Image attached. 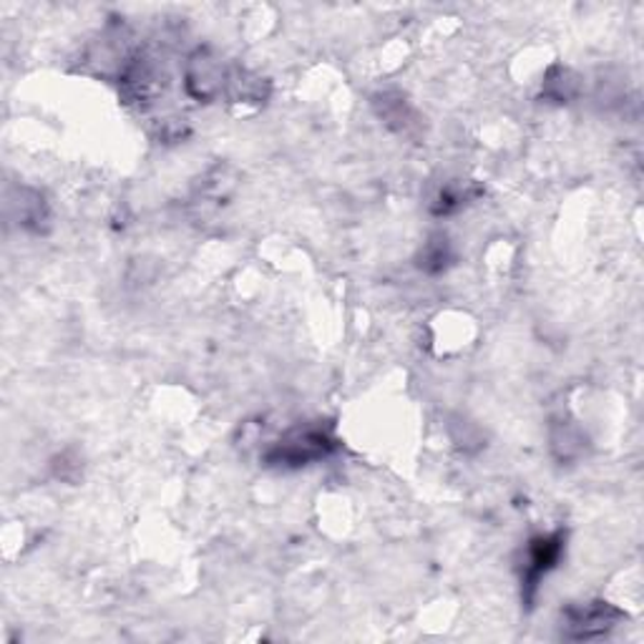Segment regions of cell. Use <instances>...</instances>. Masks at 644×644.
<instances>
[{"label": "cell", "mask_w": 644, "mask_h": 644, "mask_svg": "<svg viewBox=\"0 0 644 644\" xmlns=\"http://www.w3.org/2000/svg\"><path fill=\"white\" fill-rule=\"evenodd\" d=\"M375 109H377V116H381L385 124L398 134H410L418 124L416 109L410 107L406 96L400 94H381L375 99Z\"/></svg>", "instance_id": "obj_5"}, {"label": "cell", "mask_w": 644, "mask_h": 644, "mask_svg": "<svg viewBox=\"0 0 644 644\" xmlns=\"http://www.w3.org/2000/svg\"><path fill=\"white\" fill-rule=\"evenodd\" d=\"M627 619V615L615 604L609 602H590V604H577L564 611V637L574 642H590L607 637L615 627Z\"/></svg>", "instance_id": "obj_3"}, {"label": "cell", "mask_w": 644, "mask_h": 644, "mask_svg": "<svg viewBox=\"0 0 644 644\" xmlns=\"http://www.w3.org/2000/svg\"><path fill=\"white\" fill-rule=\"evenodd\" d=\"M418 260H421L418 264H421L423 272H429V275H438V272L446 270L448 262H450L448 239L443 235L433 237L429 245L423 247V252H421V257H418Z\"/></svg>", "instance_id": "obj_8"}, {"label": "cell", "mask_w": 644, "mask_h": 644, "mask_svg": "<svg viewBox=\"0 0 644 644\" xmlns=\"http://www.w3.org/2000/svg\"><path fill=\"white\" fill-rule=\"evenodd\" d=\"M552 450L559 461H574L584 454V431L574 421H559L552 425Z\"/></svg>", "instance_id": "obj_6"}, {"label": "cell", "mask_w": 644, "mask_h": 644, "mask_svg": "<svg viewBox=\"0 0 644 644\" xmlns=\"http://www.w3.org/2000/svg\"><path fill=\"white\" fill-rule=\"evenodd\" d=\"M337 441L333 433L322 425H300V429L287 431L272 448L264 454V461L270 466H285V469H300L312 461H320L333 454Z\"/></svg>", "instance_id": "obj_1"}, {"label": "cell", "mask_w": 644, "mask_h": 644, "mask_svg": "<svg viewBox=\"0 0 644 644\" xmlns=\"http://www.w3.org/2000/svg\"><path fill=\"white\" fill-rule=\"evenodd\" d=\"M230 74L224 71L222 61L209 51H197L187 61V71H184V88L191 99L199 103H209L227 88Z\"/></svg>", "instance_id": "obj_4"}, {"label": "cell", "mask_w": 644, "mask_h": 644, "mask_svg": "<svg viewBox=\"0 0 644 644\" xmlns=\"http://www.w3.org/2000/svg\"><path fill=\"white\" fill-rule=\"evenodd\" d=\"M567 549V531H552V534H538L529 542L527 554H523V569H521V586H523V599L534 602L538 586H542L544 577L552 569H557V564L564 557Z\"/></svg>", "instance_id": "obj_2"}, {"label": "cell", "mask_w": 644, "mask_h": 644, "mask_svg": "<svg viewBox=\"0 0 644 644\" xmlns=\"http://www.w3.org/2000/svg\"><path fill=\"white\" fill-rule=\"evenodd\" d=\"M542 91L546 99L557 103H569L571 99H577L579 91H582V81H579V76L571 69L554 66L549 74H546Z\"/></svg>", "instance_id": "obj_7"}]
</instances>
